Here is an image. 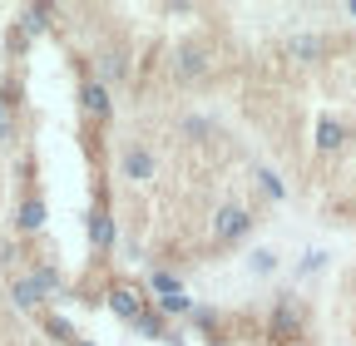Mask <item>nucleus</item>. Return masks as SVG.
Wrapping results in <instances>:
<instances>
[{"label": "nucleus", "instance_id": "nucleus-23", "mask_svg": "<svg viewBox=\"0 0 356 346\" xmlns=\"http://www.w3.org/2000/svg\"><path fill=\"white\" fill-rule=\"evenodd\" d=\"M213 322H218V312H208V307H193V327H203V331H208Z\"/></svg>", "mask_w": 356, "mask_h": 346}, {"label": "nucleus", "instance_id": "nucleus-14", "mask_svg": "<svg viewBox=\"0 0 356 346\" xmlns=\"http://www.w3.org/2000/svg\"><path fill=\"white\" fill-rule=\"evenodd\" d=\"M50 30V6H25L20 10V35H44Z\"/></svg>", "mask_w": 356, "mask_h": 346}, {"label": "nucleus", "instance_id": "nucleus-17", "mask_svg": "<svg viewBox=\"0 0 356 346\" xmlns=\"http://www.w3.org/2000/svg\"><path fill=\"white\" fill-rule=\"evenodd\" d=\"M44 331H50V336H55L60 346H74V341H79V331H74V327H70L65 317H55V312L44 317Z\"/></svg>", "mask_w": 356, "mask_h": 346}, {"label": "nucleus", "instance_id": "nucleus-18", "mask_svg": "<svg viewBox=\"0 0 356 346\" xmlns=\"http://www.w3.org/2000/svg\"><path fill=\"white\" fill-rule=\"evenodd\" d=\"M257 188L273 198V203H282V198H287V188H282V179H277L273 168H257Z\"/></svg>", "mask_w": 356, "mask_h": 346}, {"label": "nucleus", "instance_id": "nucleus-5", "mask_svg": "<svg viewBox=\"0 0 356 346\" xmlns=\"http://www.w3.org/2000/svg\"><path fill=\"white\" fill-rule=\"evenodd\" d=\"M119 173H124L129 183H139V188H144V183H154V179H159V158H154L144 144H129V149H124V158H119Z\"/></svg>", "mask_w": 356, "mask_h": 346}, {"label": "nucleus", "instance_id": "nucleus-1", "mask_svg": "<svg viewBox=\"0 0 356 346\" xmlns=\"http://www.w3.org/2000/svg\"><path fill=\"white\" fill-rule=\"evenodd\" d=\"M208 69H213L208 45H198V40H178V45H173V79L178 84H198Z\"/></svg>", "mask_w": 356, "mask_h": 346}, {"label": "nucleus", "instance_id": "nucleus-4", "mask_svg": "<svg viewBox=\"0 0 356 346\" xmlns=\"http://www.w3.org/2000/svg\"><path fill=\"white\" fill-rule=\"evenodd\" d=\"M267 331H273L277 346H297V336H302V307H297V297H282L277 307H273V322H267Z\"/></svg>", "mask_w": 356, "mask_h": 346}, {"label": "nucleus", "instance_id": "nucleus-25", "mask_svg": "<svg viewBox=\"0 0 356 346\" xmlns=\"http://www.w3.org/2000/svg\"><path fill=\"white\" fill-rule=\"evenodd\" d=\"M74 346H95V341H84V336H79V341H74Z\"/></svg>", "mask_w": 356, "mask_h": 346}, {"label": "nucleus", "instance_id": "nucleus-11", "mask_svg": "<svg viewBox=\"0 0 356 346\" xmlns=\"http://www.w3.org/2000/svg\"><path fill=\"white\" fill-rule=\"evenodd\" d=\"M44 228V198L40 193H30V198H20L15 203V233L20 238H30V233H40Z\"/></svg>", "mask_w": 356, "mask_h": 346}, {"label": "nucleus", "instance_id": "nucleus-8", "mask_svg": "<svg viewBox=\"0 0 356 346\" xmlns=\"http://www.w3.org/2000/svg\"><path fill=\"white\" fill-rule=\"evenodd\" d=\"M95 79H99V84H109V90L129 79V55H124V45H109V50L99 55V69H95Z\"/></svg>", "mask_w": 356, "mask_h": 346}, {"label": "nucleus", "instance_id": "nucleus-7", "mask_svg": "<svg viewBox=\"0 0 356 346\" xmlns=\"http://www.w3.org/2000/svg\"><path fill=\"white\" fill-rule=\"evenodd\" d=\"M79 109H84L89 119H109V114H114V99H109V84H99L95 74H89V79L79 84Z\"/></svg>", "mask_w": 356, "mask_h": 346}, {"label": "nucleus", "instance_id": "nucleus-3", "mask_svg": "<svg viewBox=\"0 0 356 346\" xmlns=\"http://www.w3.org/2000/svg\"><path fill=\"white\" fill-rule=\"evenodd\" d=\"M109 312L119 317V322H139L144 312H149V292L144 287H134V282H119V287H109Z\"/></svg>", "mask_w": 356, "mask_h": 346}, {"label": "nucleus", "instance_id": "nucleus-15", "mask_svg": "<svg viewBox=\"0 0 356 346\" xmlns=\"http://www.w3.org/2000/svg\"><path fill=\"white\" fill-rule=\"evenodd\" d=\"M159 317H193V297H188V292L159 297Z\"/></svg>", "mask_w": 356, "mask_h": 346}, {"label": "nucleus", "instance_id": "nucleus-21", "mask_svg": "<svg viewBox=\"0 0 356 346\" xmlns=\"http://www.w3.org/2000/svg\"><path fill=\"white\" fill-rule=\"evenodd\" d=\"M248 267H252L257 277H262V272H277V252H273V247H257V252L248 257Z\"/></svg>", "mask_w": 356, "mask_h": 346}, {"label": "nucleus", "instance_id": "nucleus-19", "mask_svg": "<svg viewBox=\"0 0 356 346\" xmlns=\"http://www.w3.org/2000/svg\"><path fill=\"white\" fill-rule=\"evenodd\" d=\"M149 292H159V297H173V292H184V287H178V277H173V272L154 267V272H149Z\"/></svg>", "mask_w": 356, "mask_h": 346}, {"label": "nucleus", "instance_id": "nucleus-2", "mask_svg": "<svg viewBox=\"0 0 356 346\" xmlns=\"http://www.w3.org/2000/svg\"><path fill=\"white\" fill-rule=\"evenodd\" d=\"M252 228H257V218H252L243 203H222V208L213 213V238H218V242H243Z\"/></svg>", "mask_w": 356, "mask_h": 346}, {"label": "nucleus", "instance_id": "nucleus-12", "mask_svg": "<svg viewBox=\"0 0 356 346\" xmlns=\"http://www.w3.org/2000/svg\"><path fill=\"white\" fill-rule=\"evenodd\" d=\"M119 242V228H114V218H109V208H95L89 213V247L95 252H109Z\"/></svg>", "mask_w": 356, "mask_h": 346}, {"label": "nucleus", "instance_id": "nucleus-13", "mask_svg": "<svg viewBox=\"0 0 356 346\" xmlns=\"http://www.w3.org/2000/svg\"><path fill=\"white\" fill-rule=\"evenodd\" d=\"M30 277H35V287L44 297H65V277H60L55 263H30Z\"/></svg>", "mask_w": 356, "mask_h": 346}, {"label": "nucleus", "instance_id": "nucleus-20", "mask_svg": "<svg viewBox=\"0 0 356 346\" xmlns=\"http://www.w3.org/2000/svg\"><path fill=\"white\" fill-rule=\"evenodd\" d=\"M208 134H213V119H203V114H188V119H184V139L203 144Z\"/></svg>", "mask_w": 356, "mask_h": 346}, {"label": "nucleus", "instance_id": "nucleus-26", "mask_svg": "<svg viewBox=\"0 0 356 346\" xmlns=\"http://www.w3.org/2000/svg\"><path fill=\"white\" fill-rule=\"evenodd\" d=\"M297 346H302V341H297Z\"/></svg>", "mask_w": 356, "mask_h": 346}, {"label": "nucleus", "instance_id": "nucleus-10", "mask_svg": "<svg viewBox=\"0 0 356 346\" xmlns=\"http://www.w3.org/2000/svg\"><path fill=\"white\" fill-rule=\"evenodd\" d=\"M346 149V119L322 114L317 119V154H341Z\"/></svg>", "mask_w": 356, "mask_h": 346}, {"label": "nucleus", "instance_id": "nucleus-16", "mask_svg": "<svg viewBox=\"0 0 356 346\" xmlns=\"http://www.w3.org/2000/svg\"><path fill=\"white\" fill-rule=\"evenodd\" d=\"M134 331H139V336H149V341H168V327H163V317L149 307L139 322H134Z\"/></svg>", "mask_w": 356, "mask_h": 346}, {"label": "nucleus", "instance_id": "nucleus-24", "mask_svg": "<svg viewBox=\"0 0 356 346\" xmlns=\"http://www.w3.org/2000/svg\"><path fill=\"white\" fill-rule=\"evenodd\" d=\"M15 257H20V252H15V242H0V267H10Z\"/></svg>", "mask_w": 356, "mask_h": 346}, {"label": "nucleus", "instance_id": "nucleus-22", "mask_svg": "<svg viewBox=\"0 0 356 346\" xmlns=\"http://www.w3.org/2000/svg\"><path fill=\"white\" fill-rule=\"evenodd\" d=\"M322 263H327V252H307V257H302V267H297V272L307 277V272H317Z\"/></svg>", "mask_w": 356, "mask_h": 346}, {"label": "nucleus", "instance_id": "nucleus-6", "mask_svg": "<svg viewBox=\"0 0 356 346\" xmlns=\"http://www.w3.org/2000/svg\"><path fill=\"white\" fill-rule=\"evenodd\" d=\"M287 60L292 65H317L322 55H327V35H317V30H297V35H287Z\"/></svg>", "mask_w": 356, "mask_h": 346}, {"label": "nucleus", "instance_id": "nucleus-9", "mask_svg": "<svg viewBox=\"0 0 356 346\" xmlns=\"http://www.w3.org/2000/svg\"><path fill=\"white\" fill-rule=\"evenodd\" d=\"M10 302H15V312H40L50 297L35 287V277H30V272H20V277H10Z\"/></svg>", "mask_w": 356, "mask_h": 346}]
</instances>
